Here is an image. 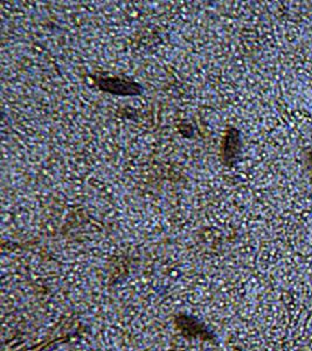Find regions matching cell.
Returning <instances> with one entry per match:
<instances>
[{
  "label": "cell",
  "instance_id": "1",
  "mask_svg": "<svg viewBox=\"0 0 312 351\" xmlns=\"http://www.w3.org/2000/svg\"><path fill=\"white\" fill-rule=\"evenodd\" d=\"M97 86L101 90L112 93L116 95H138L142 92V87L136 82L118 79V77H104L97 80Z\"/></svg>",
  "mask_w": 312,
  "mask_h": 351
},
{
  "label": "cell",
  "instance_id": "2",
  "mask_svg": "<svg viewBox=\"0 0 312 351\" xmlns=\"http://www.w3.org/2000/svg\"><path fill=\"white\" fill-rule=\"evenodd\" d=\"M240 136L235 129H231L227 137H226V143H224V160H235L236 156L240 152Z\"/></svg>",
  "mask_w": 312,
  "mask_h": 351
}]
</instances>
